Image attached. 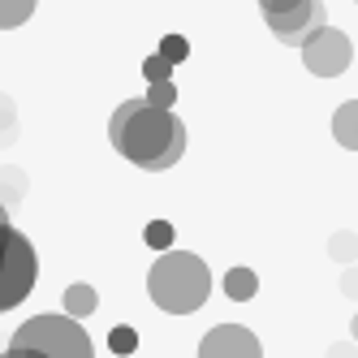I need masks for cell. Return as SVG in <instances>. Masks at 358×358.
Listing matches in <instances>:
<instances>
[{
  "instance_id": "cell-1",
  "label": "cell",
  "mask_w": 358,
  "mask_h": 358,
  "mask_svg": "<svg viewBox=\"0 0 358 358\" xmlns=\"http://www.w3.org/2000/svg\"><path fill=\"white\" fill-rule=\"evenodd\" d=\"M108 143L117 147V156L130 160L134 169L164 173L186 156V125L169 108H156V104H147V99H125V104L113 108Z\"/></svg>"
},
{
  "instance_id": "cell-2",
  "label": "cell",
  "mask_w": 358,
  "mask_h": 358,
  "mask_svg": "<svg viewBox=\"0 0 358 358\" xmlns=\"http://www.w3.org/2000/svg\"><path fill=\"white\" fill-rule=\"evenodd\" d=\"M147 298L169 315H194L212 298V272L194 250H164L147 272Z\"/></svg>"
},
{
  "instance_id": "cell-3",
  "label": "cell",
  "mask_w": 358,
  "mask_h": 358,
  "mask_svg": "<svg viewBox=\"0 0 358 358\" xmlns=\"http://www.w3.org/2000/svg\"><path fill=\"white\" fill-rule=\"evenodd\" d=\"M13 345L39 350L48 358H95V345L87 337V328L69 315H31L13 332Z\"/></svg>"
},
{
  "instance_id": "cell-4",
  "label": "cell",
  "mask_w": 358,
  "mask_h": 358,
  "mask_svg": "<svg viewBox=\"0 0 358 358\" xmlns=\"http://www.w3.org/2000/svg\"><path fill=\"white\" fill-rule=\"evenodd\" d=\"M35 276H39V259H35L31 238L9 229V255H5V272H0V315L31 298Z\"/></svg>"
},
{
  "instance_id": "cell-5",
  "label": "cell",
  "mask_w": 358,
  "mask_h": 358,
  "mask_svg": "<svg viewBox=\"0 0 358 358\" xmlns=\"http://www.w3.org/2000/svg\"><path fill=\"white\" fill-rule=\"evenodd\" d=\"M350 61H354V43L337 27H324L320 35H311L302 43V65H306V73H315V78H341L350 69Z\"/></svg>"
},
{
  "instance_id": "cell-6",
  "label": "cell",
  "mask_w": 358,
  "mask_h": 358,
  "mask_svg": "<svg viewBox=\"0 0 358 358\" xmlns=\"http://www.w3.org/2000/svg\"><path fill=\"white\" fill-rule=\"evenodd\" d=\"M324 27H328V22H324V0H302L298 9L280 13V17H268V31L285 48H298V52H302V43L311 35H320Z\"/></svg>"
},
{
  "instance_id": "cell-7",
  "label": "cell",
  "mask_w": 358,
  "mask_h": 358,
  "mask_svg": "<svg viewBox=\"0 0 358 358\" xmlns=\"http://www.w3.org/2000/svg\"><path fill=\"white\" fill-rule=\"evenodd\" d=\"M199 358H264V345L246 324H216L199 341Z\"/></svg>"
},
{
  "instance_id": "cell-8",
  "label": "cell",
  "mask_w": 358,
  "mask_h": 358,
  "mask_svg": "<svg viewBox=\"0 0 358 358\" xmlns=\"http://www.w3.org/2000/svg\"><path fill=\"white\" fill-rule=\"evenodd\" d=\"M332 138L345 151H358V99H345V104L332 113Z\"/></svg>"
},
{
  "instance_id": "cell-9",
  "label": "cell",
  "mask_w": 358,
  "mask_h": 358,
  "mask_svg": "<svg viewBox=\"0 0 358 358\" xmlns=\"http://www.w3.org/2000/svg\"><path fill=\"white\" fill-rule=\"evenodd\" d=\"M220 285H224V294L234 302H250L255 294H259V276H255L250 268H229Z\"/></svg>"
},
{
  "instance_id": "cell-10",
  "label": "cell",
  "mask_w": 358,
  "mask_h": 358,
  "mask_svg": "<svg viewBox=\"0 0 358 358\" xmlns=\"http://www.w3.org/2000/svg\"><path fill=\"white\" fill-rule=\"evenodd\" d=\"M95 306H99V294L87 285V280H78V285H69L65 289V311H69V320H87L91 311H95Z\"/></svg>"
},
{
  "instance_id": "cell-11",
  "label": "cell",
  "mask_w": 358,
  "mask_h": 358,
  "mask_svg": "<svg viewBox=\"0 0 358 358\" xmlns=\"http://www.w3.org/2000/svg\"><path fill=\"white\" fill-rule=\"evenodd\" d=\"M39 0H0V31H17L27 27Z\"/></svg>"
},
{
  "instance_id": "cell-12",
  "label": "cell",
  "mask_w": 358,
  "mask_h": 358,
  "mask_svg": "<svg viewBox=\"0 0 358 358\" xmlns=\"http://www.w3.org/2000/svg\"><path fill=\"white\" fill-rule=\"evenodd\" d=\"M354 255H358V238L350 234V229H341V234H332L328 238V259H354Z\"/></svg>"
},
{
  "instance_id": "cell-13",
  "label": "cell",
  "mask_w": 358,
  "mask_h": 358,
  "mask_svg": "<svg viewBox=\"0 0 358 358\" xmlns=\"http://www.w3.org/2000/svg\"><path fill=\"white\" fill-rule=\"evenodd\" d=\"M17 138V108L9 104V95H0V147H9Z\"/></svg>"
},
{
  "instance_id": "cell-14",
  "label": "cell",
  "mask_w": 358,
  "mask_h": 358,
  "mask_svg": "<svg viewBox=\"0 0 358 358\" xmlns=\"http://www.w3.org/2000/svg\"><path fill=\"white\" fill-rule=\"evenodd\" d=\"M143 99H147V104H156V108H169V113H173V99H177V87H173V83H151Z\"/></svg>"
},
{
  "instance_id": "cell-15",
  "label": "cell",
  "mask_w": 358,
  "mask_h": 358,
  "mask_svg": "<svg viewBox=\"0 0 358 358\" xmlns=\"http://www.w3.org/2000/svg\"><path fill=\"white\" fill-rule=\"evenodd\" d=\"M143 73H147V83H169L173 61H164V57L156 52V57H147V61H143Z\"/></svg>"
},
{
  "instance_id": "cell-16",
  "label": "cell",
  "mask_w": 358,
  "mask_h": 358,
  "mask_svg": "<svg viewBox=\"0 0 358 358\" xmlns=\"http://www.w3.org/2000/svg\"><path fill=\"white\" fill-rule=\"evenodd\" d=\"M302 0H259V9H264V17H280V13H289V9H298Z\"/></svg>"
},
{
  "instance_id": "cell-17",
  "label": "cell",
  "mask_w": 358,
  "mask_h": 358,
  "mask_svg": "<svg viewBox=\"0 0 358 358\" xmlns=\"http://www.w3.org/2000/svg\"><path fill=\"white\" fill-rule=\"evenodd\" d=\"M160 57H164V61H173V65H177V61H186V39L169 35V39H164V52H160Z\"/></svg>"
},
{
  "instance_id": "cell-18",
  "label": "cell",
  "mask_w": 358,
  "mask_h": 358,
  "mask_svg": "<svg viewBox=\"0 0 358 358\" xmlns=\"http://www.w3.org/2000/svg\"><path fill=\"white\" fill-rule=\"evenodd\" d=\"M147 242H151V246H164V242H169V224H164V220H156V224L147 229Z\"/></svg>"
},
{
  "instance_id": "cell-19",
  "label": "cell",
  "mask_w": 358,
  "mask_h": 358,
  "mask_svg": "<svg viewBox=\"0 0 358 358\" xmlns=\"http://www.w3.org/2000/svg\"><path fill=\"white\" fill-rule=\"evenodd\" d=\"M113 350H117V354H121V350H134V332H130V328H117V332H113Z\"/></svg>"
},
{
  "instance_id": "cell-20",
  "label": "cell",
  "mask_w": 358,
  "mask_h": 358,
  "mask_svg": "<svg viewBox=\"0 0 358 358\" xmlns=\"http://www.w3.org/2000/svg\"><path fill=\"white\" fill-rule=\"evenodd\" d=\"M5 358H48V354H39V350H27V345H9V350H5Z\"/></svg>"
},
{
  "instance_id": "cell-21",
  "label": "cell",
  "mask_w": 358,
  "mask_h": 358,
  "mask_svg": "<svg viewBox=\"0 0 358 358\" xmlns=\"http://www.w3.org/2000/svg\"><path fill=\"white\" fill-rule=\"evenodd\" d=\"M328 358H358V350H354V341L350 345H328Z\"/></svg>"
},
{
  "instance_id": "cell-22",
  "label": "cell",
  "mask_w": 358,
  "mask_h": 358,
  "mask_svg": "<svg viewBox=\"0 0 358 358\" xmlns=\"http://www.w3.org/2000/svg\"><path fill=\"white\" fill-rule=\"evenodd\" d=\"M9 229L13 224H0V272H5V255H9Z\"/></svg>"
},
{
  "instance_id": "cell-23",
  "label": "cell",
  "mask_w": 358,
  "mask_h": 358,
  "mask_svg": "<svg viewBox=\"0 0 358 358\" xmlns=\"http://www.w3.org/2000/svg\"><path fill=\"white\" fill-rule=\"evenodd\" d=\"M0 224H9V208H5V203H0Z\"/></svg>"
},
{
  "instance_id": "cell-24",
  "label": "cell",
  "mask_w": 358,
  "mask_h": 358,
  "mask_svg": "<svg viewBox=\"0 0 358 358\" xmlns=\"http://www.w3.org/2000/svg\"><path fill=\"white\" fill-rule=\"evenodd\" d=\"M350 332H354V341H358V315H354V324H350Z\"/></svg>"
},
{
  "instance_id": "cell-25",
  "label": "cell",
  "mask_w": 358,
  "mask_h": 358,
  "mask_svg": "<svg viewBox=\"0 0 358 358\" xmlns=\"http://www.w3.org/2000/svg\"><path fill=\"white\" fill-rule=\"evenodd\" d=\"M0 358H5V354H0Z\"/></svg>"
}]
</instances>
